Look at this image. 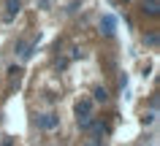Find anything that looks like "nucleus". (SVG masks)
Instances as JSON below:
<instances>
[{
    "label": "nucleus",
    "instance_id": "obj_1",
    "mask_svg": "<svg viewBox=\"0 0 160 146\" xmlns=\"http://www.w3.org/2000/svg\"><path fill=\"white\" fill-rule=\"evenodd\" d=\"M92 103H90V100H84V103H79L76 106V119H79V127L82 130H87V125H90V122H92Z\"/></svg>",
    "mask_w": 160,
    "mask_h": 146
},
{
    "label": "nucleus",
    "instance_id": "obj_2",
    "mask_svg": "<svg viewBox=\"0 0 160 146\" xmlns=\"http://www.w3.org/2000/svg\"><path fill=\"white\" fill-rule=\"evenodd\" d=\"M35 125H38L41 130H54L60 125V116L57 114H41V116L35 119Z\"/></svg>",
    "mask_w": 160,
    "mask_h": 146
},
{
    "label": "nucleus",
    "instance_id": "obj_3",
    "mask_svg": "<svg viewBox=\"0 0 160 146\" xmlns=\"http://www.w3.org/2000/svg\"><path fill=\"white\" fill-rule=\"evenodd\" d=\"M33 49H35V41H19V43H17V54H19V60L27 62L30 57H33Z\"/></svg>",
    "mask_w": 160,
    "mask_h": 146
},
{
    "label": "nucleus",
    "instance_id": "obj_4",
    "mask_svg": "<svg viewBox=\"0 0 160 146\" xmlns=\"http://www.w3.org/2000/svg\"><path fill=\"white\" fill-rule=\"evenodd\" d=\"M114 27H117V22H114V16H111V14H106V16L101 19V30L106 35H114Z\"/></svg>",
    "mask_w": 160,
    "mask_h": 146
},
{
    "label": "nucleus",
    "instance_id": "obj_5",
    "mask_svg": "<svg viewBox=\"0 0 160 146\" xmlns=\"http://www.w3.org/2000/svg\"><path fill=\"white\" fill-rule=\"evenodd\" d=\"M144 11L149 16H158L160 14V0H144Z\"/></svg>",
    "mask_w": 160,
    "mask_h": 146
},
{
    "label": "nucleus",
    "instance_id": "obj_6",
    "mask_svg": "<svg viewBox=\"0 0 160 146\" xmlns=\"http://www.w3.org/2000/svg\"><path fill=\"white\" fill-rule=\"evenodd\" d=\"M19 14V0H6V19H14Z\"/></svg>",
    "mask_w": 160,
    "mask_h": 146
},
{
    "label": "nucleus",
    "instance_id": "obj_7",
    "mask_svg": "<svg viewBox=\"0 0 160 146\" xmlns=\"http://www.w3.org/2000/svg\"><path fill=\"white\" fill-rule=\"evenodd\" d=\"M106 97H109V95H106V89H103V87H98V89L92 92V100H95V103H106Z\"/></svg>",
    "mask_w": 160,
    "mask_h": 146
},
{
    "label": "nucleus",
    "instance_id": "obj_8",
    "mask_svg": "<svg viewBox=\"0 0 160 146\" xmlns=\"http://www.w3.org/2000/svg\"><path fill=\"white\" fill-rule=\"evenodd\" d=\"M92 146H101V141H95V144H92Z\"/></svg>",
    "mask_w": 160,
    "mask_h": 146
},
{
    "label": "nucleus",
    "instance_id": "obj_9",
    "mask_svg": "<svg viewBox=\"0 0 160 146\" xmlns=\"http://www.w3.org/2000/svg\"><path fill=\"white\" fill-rule=\"evenodd\" d=\"M0 146H8V144H0Z\"/></svg>",
    "mask_w": 160,
    "mask_h": 146
}]
</instances>
